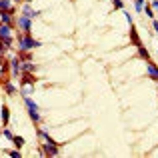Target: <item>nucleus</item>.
<instances>
[{"instance_id":"f257e3e1","label":"nucleus","mask_w":158,"mask_h":158,"mask_svg":"<svg viewBox=\"0 0 158 158\" xmlns=\"http://www.w3.org/2000/svg\"><path fill=\"white\" fill-rule=\"evenodd\" d=\"M42 42L34 40L32 34H18V50L20 52H32V48H40Z\"/></svg>"},{"instance_id":"f03ea898","label":"nucleus","mask_w":158,"mask_h":158,"mask_svg":"<svg viewBox=\"0 0 158 158\" xmlns=\"http://www.w3.org/2000/svg\"><path fill=\"white\" fill-rule=\"evenodd\" d=\"M34 76L32 74H28V72H22L20 74V86H22V96H30L32 92H34Z\"/></svg>"},{"instance_id":"7ed1b4c3","label":"nucleus","mask_w":158,"mask_h":158,"mask_svg":"<svg viewBox=\"0 0 158 158\" xmlns=\"http://www.w3.org/2000/svg\"><path fill=\"white\" fill-rule=\"evenodd\" d=\"M16 26H18V28H22V32H24V34H30L32 18H30V16H26V14H20L18 18H16Z\"/></svg>"},{"instance_id":"20e7f679","label":"nucleus","mask_w":158,"mask_h":158,"mask_svg":"<svg viewBox=\"0 0 158 158\" xmlns=\"http://www.w3.org/2000/svg\"><path fill=\"white\" fill-rule=\"evenodd\" d=\"M60 152V144L58 142H42V154L44 156H56Z\"/></svg>"},{"instance_id":"39448f33","label":"nucleus","mask_w":158,"mask_h":158,"mask_svg":"<svg viewBox=\"0 0 158 158\" xmlns=\"http://www.w3.org/2000/svg\"><path fill=\"white\" fill-rule=\"evenodd\" d=\"M12 14H14L12 10H4V12H0V22H2V24H8V26L14 28V26H16V18H12Z\"/></svg>"},{"instance_id":"423d86ee","label":"nucleus","mask_w":158,"mask_h":158,"mask_svg":"<svg viewBox=\"0 0 158 158\" xmlns=\"http://www.w3.org/2000/svg\"><path fill=\"white\" fill-rule=\"evenodd\" d=\"M10 72L14 74V76H20V74H22V60H20L18 56H14L10 60Z\"/></svg>"},{"instance_id":"0eeeda50","label":"nucleus","mask_w":158,"mask_h":158,"mask_svg":"<svg viewBox=\"0 0 158 158\" xmlns=\"http://www.w3.org/2000/svg\"><path fill=\"white\" fill-rule=\"evenodd\" d=\"M146 72L154 82H158V64H154L152 60H146Z\"/></svg>"},{"instance_id":"6e6552de","label":"nucleus","mask_w":158,"mask_h":158,"mask_svg":"<svg viewBox=\"0 0 158 158\" xmlns=\"http://www.w3.org/2000/svg\"><path fill=\"white\" fill-rule=\"evenodd\" d=\"M22 14L30 16V18H36V16H40V12H38V10H34L30 2H26V4H24V6H22Z\"/></svg>"},{"instance_id":"1a4fd4ad","label":"nucleus","mask_w":158,"mask_h":158,"mask_svg":"<svg viewBox=\"0 0 158 158\" xmlns=\"http://www.w3.org/2000/svg\"><path fill=\"white\" fill-rule=\"evenodd\" d=\"M12 36V26L8 24H0V40L2 38H10Z\"/></svg>"},{"instance_id":"9d476101","label":"nucleus","mask_w":158,"mask_h":158,"mask_svg":"<svg viewBox=\"0 0 158 158\" xmlns=\"http://www.w3.org/2000/svg\"><path fill=\"white\" fill-rule=\"evenodd\" d=\"M36 70V64H32L30 60H24L22 62V72H28V74H32Z\"/></svg>"},{"instance_id":"9b49d317","label":"nucleus","mask_w":158,"mask_h":158,"mask_svg":"<svg viewBox=\"0 0 158 158\" xmlns=\"http://www.w3.org/2000/svg\"><path fill=\"white\" fill-rule=\"evenodd\" d=\"M22 100H24V104H26L28 110H38V104H36V102L32 100L30 96H22Z\"/></svg>"},{"instance_id":"f8f14e48","label":"nucleus","mask_w":158,"mask_h":158,"mask_svg":"<svg viewBox=\"0 0 158 158\" xmlns=\"http://www.w3.org/2000/svg\"><path fill=\"white\" fill-rule=\"evenodd\" d=\"M136 48H138V54L144 58V60H150V54H148V50L144 48V44H142V42H138V44H136Z\"/></svg>"},{"instance_id":"ddd939ff","label":"nucleus","mask_w":158,"mask_h":158,"mask_svg":"<svg viewBox=\"0 0 158 158\" xmlns=\"http://www.w3.org/2000/svg\"><path fill=\"white\" fill-rule=\"evenodd\" d=\"M4 10H12V12H14L12 0H0V12H4Z\"/></svg>"},{"instance_id":"4468645a","label":"nucleus","mask_w":158,"mask_h":158,"mask_svg":"<svg viewBox=\"0 0 158 158\" xmlns=\"http://www.w3.org/2000/svg\"><path fill=\"white\" fill-rule=\"evenodd\" d=\"M28 116L32 118V122H34V124H40V120H42V116H40L38 110H28Z\"/></svg>"},{"instance_id":"2eb2a0df","label":"nucleus","mask_w":158,"mask_h":158,"mask_svg":"<svg viewBox=\"0 0 158 158\" xmlns=\"http://www.w3.org/2000/svg\"><path fill=\"white\" fill-rule=\"evenodd\" d=\"M8 120H10V110H8V106L4 104L2 106V124H4V126L8 124Z\"/></svg>"},{"instance_id":"dca6fc26","label":"nucleus","mask_w":158,"mask_h":158,"mask_svg":"<svg viewBox=\"0 0 158 158\" xmlns=\"http://www.w3.org/2000/svg\"><path fill=\"white\" fill-rule=\"evenodd\" d=\"M130 40H132V44H134V46H136V44H138V42H140V38H138V34H136V28H134V26H132V24H130Z\"/></svg>"},{"instance_id":"f3484780","label":"nucleus","mask_w":158,"mask_h":158,"mask_svg":"<svg viewBox=\"0 0 158 158\" xmlns=\"http://www.w3.org/2000/svg\"><path fill=\"white\" fill-rule=\"evenodd\" d=\"M4 90H6L8 94H14V92H16V86L10 84V82H4Z\"/></svg>"},{"instance_id":"a211bd4d","label":"nucleus","mask_w":158,"mask_h":158,"mask_svg":"<svg viewBox=\"0 0 158 158\" xmlns=\"http://www.w3.org/2000/svg\"><path fill=\"white\" fill-rule=\"evenodd\" d=\"M12 142L16 144V148H20V146H24V138L22 136H14V138H12Z\"/></svg>"},{"instance_id":"6ab92c4d","label":"nucleus","mask_w":158,"mask_h":158,"mask_svg":"<svg viewBox=\"0 0 158 158\" xmlns=\"http://www.w3.org/2000/svg\"><path fill=\"white\" fill-rule=\"evenodd\" d=\"M144 12L148 14V18H154V10H152V6H146V4H144Z\"/></svg>"},{"instance_id":"aec40b11","label":"nucleus","mask_w":158,"mask_h":158,"mask_svg":"<svg viewBox=\"0 0 158 158\" xmlns=\"http://www.w3.org/2000/svg\"><path fill=\"white\" fill-rule=\"evenodd\" d=\"M114 2V8H118V10H124V2L122 0H112Z\"/></svg>"},{"instance_id":"412c9836","label":"nucleus","mask_w":158,"mask_h":158,"mask_svg":"<svg viewBox=\"0 0 158 158\" xmlns=\"http://www.w3.org/2000/svg\"><path fill=\"white\" fill-rule=\"evenodd\" d=\"M2 134H4V136H6V138H8V140H12V138H14V134H12V132H10V130H8V128H4V130H2Z\"/></svg>"},{"instance_id":"4be33fe9","label":"nucleus","mask_w":158,"mask_h":158,"mask_svg":"<svg viewBox=\"0 0 158 158\" xmlns=\"http://www.w3.org/2000/svg\"><path fill=\"white\" fill-rule=\"evenodd\" d=\"M124 16H126V22H128V24H132V14H130V12L124 10Z\"/></svg>"},{"instance_id":"5701e85b","label":"nucleus","mask_w":158,"mask_h":158,"mask_svg":"<svg viewBox=\"0 0 158 158\" xmlns=\"http://www.w3.org/2000/svg\"><path fill=\"white\" fill-rule=\"evenodd\" d=\"M8 154H10L12 158H20V156H22V154H20L18 150H10V152H8Z\"/></svg>"},{"instance_id":"b1692460","label":"nucleus","mask_w":158,"mask_h":158,"mask_svg":"<svg viewBox=\"0 0 158 158\" xmlns=\"http://www.w3.org/2000/svg\"><path fill=\"white\" fill-rule=\"evenodd\" d=\"M152 28H154V32L158 34V20L156 18H152Z\"/></svg>"},{"instance_id":"393cba45","label":"nucleus","mask_w":158,"mask_h":158,"mask_svg":"<svg viewBox=\"0 0 158 158\" xmlns=\"http://www.w3.org/2000/svg\"><path fill=\"white\" fill-rule=\"evenodd\" d=\"M150 6H152V10H158V0H152Z\"/></svg>"},{"instance_id":"a878e982","label":"nucleus","mask_w":158,"mask_h":158,"mask_svg":"<svg viewBox=\"0 0 158 158\" xmlns=\"http://www.w3.org/2000/svg\"><path fill=\"white\" fill-rule=\"evenodd\" d=\"M4 52H6V46H4V44H2V42H0V56H2V54H4Z\"/></svg>"},{"instance_id":"bb28decb","label":"nucleus","mask_w":158,"mask_h":158,"mask_svg":"<svg viewBox=\"0 0 158 158\" xmlns=\"http://www.w3.org/2000/svg\"><path fill=\"white\" fill-rule=\"evenodd\" d=\"M24 2H32V0H24Z\"/></svg>"},{"instance_id":"cd10ccee","label":"nucleus","mask_w":158,"mask_h":158,"mask_svg":"<svg viewBox=\"0 0 158 158\" xmlns=\"http://www.w3.org/2000/svg\"><path fill=\"white\" fill-rule=\"evenodd\" d=\"M16 2H20V0H16Z\"/></svg>"}]
</instances>
